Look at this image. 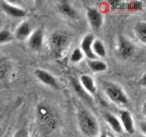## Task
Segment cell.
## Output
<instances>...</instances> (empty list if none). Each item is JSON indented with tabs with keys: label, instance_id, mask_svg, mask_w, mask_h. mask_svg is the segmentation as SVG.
Masks as SVG:
<instances>
[{
	"label": "cell",
	"instance_id": "6da1fadb",
	"mask_svg": "<svg viewBox=\"0 0 146 137\" xmlns=\"http://www.w3.org/2000/svg\"><path fill=\"white\" fill-rule=\"evenodd\" d=\"M78 124L81 131L88 137H94L98 133V124L96 118L90 113L82 110L78 115Z\"/></svg>",
	"mask_w": 146,
	"mask_h": 137
},
{
	"label": "cell",
	"instance_id": "7a4b0ae2",
	"mask_svg": "<svg viewBox=\"0 0 146 137\" xmlns=\"http://www.w3.org/2000/svg\"><path fill=\"white\" fill-rule=\"evenodd\" d=\"M106 93L108 98L113 102L118 104H126L128 98L123 90L118 86L110 84L106 88Z\"/></svg>",
	"mask_w": 146,
	"mask_h": 137
},
{
	"label": "cell",
	"instance_id": "3957f363",
	"mask_svg": "<svg viewBox=\"0 0 146 137\" xmlns=\"http://www.w3.org/2000/svg\"><path fill=\"white\" fill-rule=\"evenodd\" d=\"M87 18L94 29H98L103 24L102 14L98 9L89 8L87 11Z\"/></svg>",
	"mask_w": 146,
	"mask_h": 137
},
{
	"label": "cell",
	"instance_id": "277c9868",
	"mask_svg": "<svg viewBox=\"0 0 146 137\" xmlns=\"http://www.w3.org/2000/svg\"><path fill=\"white\" fill-rule=\"evenodd\" d=\"M35 75L39 79V81L44 84L54 88H59V85L56 78L48 71L42 69H36L35 71Z\"/></svg>",
	"mask_w": 146,
	"mask_h": 137
},
{
	"label": "cell",
	"instance_id": "5b68a950",
	"mask_svg": "<svg viewBox=\"0 0 146 137\" xmlns=\"http://www.w3.org/2000/svg\"><path fill=\"white\" fill-rule=\"evenodd\" d=\"M94 41V37L92 34H87L82 40L81 42V49L85 55L90 60H94L97 58L92 50V44Z\"/></svg>",
	"mask_w": 146,
	"mask_h": 137
},
{
	"label": "cell",
	"instance_id": "8992f818",
	"mask_svg": "<svg viewBox=\"0 0 146 137\" xmlns=\"http://www.w3.org/2000/svg\"><path fill=\"white\" fill-rule=\"evenodd\" d=\"M121 121V125L123 128L128 133V134H133L135 133V126L131 114L127 111H123L120 115Z\"/></svg>",
	"mask_w": 146,
	"mask_h": 137
},
{
	"label": "cell",
	"instance_id": "52a82bcc",
	"mask_svg": "<svg viewBox=\"0 0 146 137\" xmlns=\"http://www.w3.org/2000/svg\"><path fill=\"white\" fill-rule=\"evenodd\" d=\"M1 7L4 12L8 15L14 17H23L26 15L25 10L21 8L11 5L7 1H1Z\"/></svg>",
	"mask_w": 146,
	"mask_h": 137
},
{
	"label": "cell",
	"instance_id": "ba28073f",
	"mask_svg": "<svg viewBox=\"0 0 146 137\" xmlns=\"http://www.w3.org/2000/svg\"><path fill=\"white\" fill-rule=\"evenodd\" d=\"M43 44V32L41 30H36L30 36L29 44L33 49H39L42 47Z\"/></svg>",
	"mask_w": 146,
	"mask_h": 137
},
{
	"label": "cell",
	"instance_id": "9c48e42d",
	"mask_svg": "<svg viewBox=\"0 0 146 137\" xmlns=\"http://www.w3.org/2000/svg\"><path fill=\"white\" fill-rule=\"evenodd\" d=\"M133 47L131 42L123 37H121L119 41V52L124 58L131 57L133 52Z\"/></svg>",
	"mask_w": 146,
	"mask_h": 137
},
{
	"label": "cell",
	"instance_id": "30bf717a",
	"mask_svg": "<svg viewBox=\"0 0 146 137\" xmlns=\"http://www.w3.org/2000/svg\"><path fill=\"white\" fill-rule=\"evenodd\" d=\"M51 45L55 49L61 50L67 44L68 39L66 36L61 33H55L51 39Z\"/></svg>",
	"mask_w": 146,
	"mask_h": 137
},
{
	"label": "cell",
	"instance_id": "8fae6325",
	"mask_svg": "<svg viewBox=\"0 0 146 137\" xmlns=\"http://www.w3.org/2000/svg\"><path fill=\"white\" fill-rule=\"evenodd\" d=\"M81 85L86 92L89 94H94L96 91L94 79L88 75H82L81 76Z\"/></svg>",
	"mask_w": 146,
	"mask_h": 137
},
{
	"label": "cell",
	"instance_id": "7c38bea8",
	"mask_svg": "<svg viewBox=\"0 0 146 137\" xmlns=\"http://www.w3.org/2000/svg\"><path fill=\"white\" fill-rule=\"evenodd\" d=\"M105 118L106 121L108 122V124H109L110 126L111 127V128L114 131H115L118 134H122L123 128L122 125H121V121L115 116L107 113V114H105Z\"/></svg>",
	"mask_w": 146,
	"mask_h": 137
},
{
	"label": "cell",
	"instance_id": "4fadbf2b",
	"mask_svg": "<svg viewBox=\"0 0 146 137\" xmlns=\"http://www.w3.org/2000/svg\"><path fill=\"white\" fill-rule=\"evenodd\" d=\"M31 27L28 22L25 21L20 24L16 31V37L19 40H24L31 34Z\"/></svg>",
	"mask_w": 146,
	"mask_h": 137
},
{
	"label": "cell",
	"instance_id": "5bb4252c",
	"mask_svg": "<svg viewBox=\"0 0 146 137\" xmlns=\"http://www.w3.org/2000/svg\"><path fill=\"white\" fill-rule=\"evenodd\" d=\"M58 8H59V11L62 14H65L66 16H68L70 18L74 19L77 17L76 11L70 5L68 1H61L58 6Z\"/></svg>",
	"mask_w": 146,
	"mask_h": 137
},
{
	"label": "cell",
	"instance_id": "9a60e30c",
	"mask_svg": "<svg viewBox=\"0 0 146 137\" xmlns=\"http://www.w3.org/2000/svg\"><path fill=\"white\" fill-rule=\"evenodd\" d=\"M89 68L94 72H102L107 69V65L105 62L99 60H90L88 62Z\"/></svg>",
	"mask_w": 146,
	"mask_h": 137
},
{
	"label": "cell",
	"instance_id": "2e32d148",
	"mask_svg": "<svg viewBox=\"0 0 146 137\" xmlns=\"http://www.w3.org/2000/svg\"><path fill=\"white\" fill-rule=\"evenodd\" d=\"M92 50L96 57H104L106 55V51L105 47L104 44L100 40H96L94 41L92 44Z\"/></svg>",
	"mask_w": 146,
	"mask_h": 137
},
{
	"label": "cell",
	"instance_id": "e0dca14e",
	"mask_svg": "<svg viewBox=\"0 0 146 137\" xmlns=\"http://www.w3.org/2000/svg\"><path fill=\"white\" fill-rule=\"evenodd\" d=\"M137 37L143 43L146 42V24L145 21L138 22L135 26Z\"/></svg>",
	"mask_w": 146,
	"mask_h": 137
},
{
	"label": "cell",
	"instance_id": "ac0fdd59",
	"mask_svg": "<svg viewBox=\"0 0 146 137\" xmlns=\"http://www.w3.org/2000/svg\"><path fill=\"white\" fill-rule=\"evenodd\" d=\"M73 86H74V88L75 89V91H76L77 94L79 96H81L82 98H84L85 100H87V101H91V98L88 96V93L84 90V88H83L82 86L81 85L80 83H78V81H76L75 79L73 80Z\"/></svg>",
	"mask_w": 146,
	"mask_h": 137
},
{
	"label": "cell",
	"instance_id": "d6986e66",
	"mask_svg": "<svg viewBox=\"0 0 146 137\" xmlns=\"http://www.w3.org/2000/svg\"><path fill=\"white\" fill-rule=\"evenodd\" d=\"M84 57V53L79 49H76L74 50L71 56V61L74 63L79 62Z\"/></svg>",
	"mask_w": 146,
	"mask_h": 137
},
{
	"label": "cell",
	"instance_id": "ffe728a7",
	"mask_svg": "<svg viewBox=\"0 0 146 137\" xmlns=\"http://www.w3.org/2000/svg\"><path fill=\"white\" fill-rule=\"evenodd\" d=\"M12 39V35L7 30L0 31V44L8 42Z\"/></svg>",
	"mask_w": 146,
	"mask_h": 137
},
{
	"label": "cell",
	"instance_id": "44dd1931",
	"mask_svg": "<svg viewBox=\"0 0 146 137\" xmlns=\"http://www.w3.org/2000/svg\"><path fill=\"white\" fill-rule=\"evenodd\" d=\"M8 70V66L5 62L0 61V80L2 79L6 75Z\"/></svg>",
	"mask_w": 146,
	"mask_h": 137
},
{
	"label": "cell",
	"instance_id": "7402d4cb",
	"mask_svg": "<svg viewBox=\"0 0 146 137\" xmlns=\"http://www.w3.org/2000/svg\"><path fill=\"white\" fill-rule=\"evenodd\" d=\"M14 137H30L28 131L24 128H21L16 132Z\"/></svg>",
	"mask_w": 146,
	"mask_h": 137
},
{
	"label": "cell",
	"instance_id": "603a6c76",
	"mask_svg": "<svg viewBox=\"0 0 146 137\" xmlns=\"http://www.w3.org/2000/svg\"><path fill=\"white\" fill-rule=\"evenodd\" d=\"M100 137H112L110 135H108V134H106V133H103L102 134H101Z\"/></svg>",
	"mask_w": 146,
	"mask_h": 137
}]
</instances>
